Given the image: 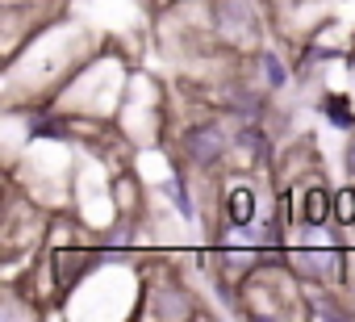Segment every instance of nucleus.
Returning a JSON list of instances; mask_svg holds the SVG:
<instances>
[{"label": "nucleus", "mask_w": 355, "mask_h": 322, "mask_svg": "<svg viewBox=\"0 0 355 322\" xmlns=\"http://www.w3.org/2000/svg\"><path fill=\"white\" fill-rule=\"evenodd\" d=\"M322 113H326L334 126H343V130L355 126V117H351V109H347V96H326V101H322Z\"/></svg>", "instance_id": "obj_5"}, {"label": "nucleus", "mask_w": 355, "mask_h": 322, "mask_svg": "<svg viewBox=\"0 0 355 322\" xmlns=\"http://www.w3.org/2000/svg\"><path fill=\"white\" fill-rule=\"evenodd\" d=\"M184 151H189L193 164L209 168V164H218L222 151H226V134H222L218 126H201V130H193V134L184 138Z\"/></svg>", "instance_id": "obj_1"}, {"label": "nucleus", "mask_w": 355, "mask_h": 322, "mask_svg": "<svg viewBox=\"0 0 355 322\" xmlns=\"http://www.w3.org/2000/svg\"><path fill=\"white\" fill-rule=\"evenodd\" d=\"M226 214H230L234 226H247L255 218V193L251 189H230L226 193Z\"/></svg>", "instance_id": "obj_2"}, {"label": "nucleus", "mask_w": 355, "mask_h": 322, "mask_svg": "<svg viewBox=\"0 0 355 322\" xmlns=\"http://www.w3.org/2000/svg\"><path fill=\"white\" fill-rule=\"evenodd\" d=\"M163 189H167V197H171V205H175V210H180V218H193V201H189V193H184V185H180V180H167Z\"/></svg>", "instance_id": "obj_6"}, {"label": "nucleus", "mask_w": 355, "mask_h": 322, "mask_svg": "<svg viewBox=\"0 0 355 322\" xmlns=\"http://www.w3.org/2000/svg\"><path fill=\"white\" fill-rule=\"evenodd\" d=\"M330 210H334V205H330V197H326L322 189H309V193H305V210H301V222H309V226H322V222L330 218Z\"/></svg>", "instance_id": "obj_3"}, {"label": "nucleus", "mask_w": 355, "mask_h": 322, "mask_svg": "<svg viewBox=\"0 0 355 322\" xmlns=\"http://www.w3.org/2000/svg\"><path fill=\"white\" fill-rule=\"evenodd\" d=\"M259 67H263L268 88H284V84H288V71H284V63H280L272 51H263V55H259Z\"/></svg>", "instance_id": "obj_4"}, {"label": "nucleus", "mask_w": 355, "mask_h": 322, "mask_svg": "<svg viewBox=\"0 0 355 322\" xmlns=\"http://www.w3.org/2000/svg\"><path fill=\"white\" fill-rule=\"evenodd\" d=\"M334 218H338V222H355V193H351V189H343V193L334 197Z\"/></svg>", "instance_id": "obj_7"}, {"label": "nucleus", "mask_w": 355, "mask_h": 322, "mask_svg": "<svg viewBox=\"0 0 355 322\" xmlns=\"http://www.w3.org/2000/svg\"><path fill=\"white\" fill-rule=\"evenodd\" d=\"M347 172L355 176V138H351V146H347Z\"/></svg>", "instance_id": "obj_8"}]
</instances>
